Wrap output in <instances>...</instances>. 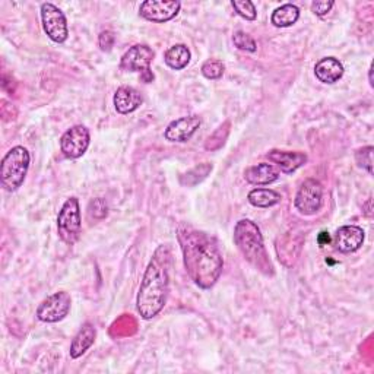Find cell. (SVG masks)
<instances>
[{
    "label": "cell",
    "mask_w": 374,
    "mask_h": 374,
    "mask_svg": "<svg viewBox=\"0 0 374 374\" xmlns=\"http://www.w3.org/2000/svg\"><path fill=\"white\" fill-rule=\"evenodd\" d=\"M107 212H109V208H107V203L104 199H95L90 203V215L93 218L101 220L107 217Z\"/></svg>",
    "instance_id": "cell-28"
},
{
    "label": "cell",
    "mask_w": 374,
    "mask_h": 374,
    "mask_svg": "<svg viewBox=\"0 0 374 374\" xmlns=\"http://www.w3.org/2000/svg\"><path fill=\"white\" fill-rule=\"evenodd\" d=\"M190 50L185 44H175L167 50L164 60L168 67L174 70H182L190 63Z\"/></svg>",
    "instance_id": "cell-20"
},
{
    "label": "cell",
    "mask_w": 374,
    "mask_h": 374,
    "mask_svg": "<svg viewBox=\"0 0 374 374\" xmlns=\"http://www.w3.org/2000/svg\"><path fill=\"white\" fill-rule=\"evenodd\" d=\"M266 156H268L271 163L276 164L281 168V171L285 174H291L307 163V155L305 152H290V151L274 149V151H269Z\"/></svg>",
    "instance_id": "cell-14"
},
{
    "label": "cell",
    "mask_w": 374,
    "mask_h": 374,
    "mask_svg": "<svg viewBox=\"0 0 374 374\" xmlns=\"http://www.w3.org/2000/svg\"><path fill=\"white\" fill-rule=\"evenodd\" d=\"M211 171H212V164L203 163V164H201L198 167L192 168L186 174H183L180 177V183L183 186H196V185H199L201 182H203L206 177L209 175Z\"/></svg>",
    "instance_id": "cell-22"
},
{
    "label": "cell",
    "mask_w": 374,
    "mask_h": 374,
    "mask_svg": "<svg viewBox=\"0 0 374 374\" xmlns=\"http://www.w3.org/2000/svg\"><path fill=\"white\" fill-rule=\"evenodd\" d=\"M72 306V298L65 291L47 297L37 309V317L46 323H58L63 320Z\"/></svg>",
    "instance_id": "cell-8"
},
{
    "label": "cell",
    "mask_w": 374,
    "mask_h": 374,
    "mask_svg": "<svg viewBox=\"0 0 374 374\" xmlns=\"http://www.w3.org/2000/svg\"><path fill=\"white\" fill-rule=\"evenodd\" d=\"M314 75L320 82L335 84L344 76V66L335 58H323L316 63Z\"/></svg>",
    "instance_id": "cell-16"
},
{
    "label": "cell",
    "mask_w": 374,
    "mask_h": 374,
    "mask_svg": "<svg viewBox=\"0 0 374 374\" xmlns=\"http://www.w3.org/2000/svg\"><path fill=\"white\" fill-rule=\"evenodd\" d=\"M182 4L177 0H147L140 5L139 13L147 21L163 24L171 21L180 12Z\"/></svg>",
    "instance_id": "cell-11"
},
{
    "label": "cell",
    "mask_w": 374,
    "mask_h": 374,
    "mask_svg": "<svg viewBox=\"0 0 374 374\" xmlns=\"http://www.w3.org/2000/svg\"><path fill=\"white\" fill-rule=\"evenodd\" d=\"M298 18H300V9L293 4H287L274 11L271 21L276 28H287L294 25L298 21Z\"/></svg>",
    "instance_id": "cell-19"
},
{
    "label": "cell",
    "mask_w": 374,
    "mask_h": 374,
    "mask_svg": "<svg viewBox=\"0 0 374 374\" xmlns=\"http://www.w3.org/2000/svg\"><path fill=\"white\" fill-rule=\"evenodd\" d=\"M202 75L206 79H220L224 75V65L220 60H208L202 66Z\"/></svg>",
    "instance_id": "cell-27"
},
{
    "label": "cell",
    "mask_w": 374,
    "mask_h": 374,
    "mask_svg": "<svg viewBox=\"0 0 374 374\" xmlns=\"http://www.w3.org/2000/svg\"><path fill=\"white\" fill-rule=\"evenodd\" d=\"M154 51L145 44H136L124 53L120 67L126 72H139L144 82L149 84L154 81V74L151 72V63L154 60Z\"/></svg>",
    "instance_id": "cell-6"
},
{
    "label": "cell",
    "mask_w": 374,
    "mask_h": 374,
    "mask_svg": "<svg viewBox=\"0 0 374 374\" xmlns=\"http://www.w3.org/2000/svg\"><path fill=\"white\" fill-rule=\"evenodd\" d=\"M113 102L117 113L129 114L139 109L140 104L144 102V98L133 86H120L114 94Z\"/></svg>",
    "instance_id": "cell-15"
},
{
    "label": "cell",
    "mask_w": 374,
    "mask_h": 374,
    "mask_svg": "<svg viewBox=\"0 0 374 374\" xmlns=\"http://www.w3.org/2000/svg\"><path fill=\"white\" fill-rule=\"evenodd\" d=\"M366 239L364 229L359 225H344L336 231L335 234V247L341 253L357 252L363 246Z\"/></svg>",
    "instance_id": "cell-12"
},
{
    "label": "cell",
    "mask_w": 374,
    "mask_h": 374,
    "mask_svg": "<svg viewBox=\"0 0 374 374\" xmlns=\"http://www.w3.org/2000/svg\"><path fill=\"white\" fill-rule=\"evenodd\" d=\"M90 131L82 126V124H76V126L67 129L63 133L60 139V149L66 158L76 159L86 152L88 147H90Z\"/></svg>",
    "instance_id": "cell-10"
},
{
    "label": "cell",
    "mask_w": 374,
    "mask_h": 374,
    "mask_svg": "<svg viewBox=\"0 0 374 374\" xmlns=\"http://www.w3.org/2000/svg\"><path fill=\"white\" fill-rule=\"evenodd\" d=\"M231 6H233L234 11L241 18H244V20H247V21L256 20V16H258L256 6L253 2H251V0H233V2H231Z\"/></svg>",
    "instance_id": "cell-23"
},
{
    "label": "cell",
    "mask_w": 374,
    "mask_h": 374,
    "mask_svg": "<svg viewBox=\"0 0 374 374\" xmlns=\"http://www.w3.org/2000/svg\"><path fill=\"white\" fill-rule=\"evenodd\" d=\"M329 241H330V237H329L328 233H325V231H323V233H320V236H319V243H320V246H325V244H328Z\"/></svg>",
    "instance_id": "cell-31"
},
{
    "label": "cell",
    "mask_w": 374,
    "mask_h": 374,
    "mask_svg": "<svg viewBox=\"0 0 374 374\" xmlns=\"http://www.w3.org/2000/svg\"><path fill=\"white\" fill-rule=\"evenodd\" d=\"M82 229L81 206L78 198H69L58 215V233L59 237L69 246H74Z\"/></svg>",
    "instance_id": "cell-5"
},
{
    "label": "cell",
    "mask_w": 374,
    "mask_h": 374,
    "mask_svg": "<svg viewBox=\"0 0 374 374\" xmlns=\"http://www.w3.org/2000/svg\"><path fill=\"white\" fill-rule=\"evenodd\" d=\"M170 248L166 244L158 246L147 266L136 298V309L142 319L151 320L164 309L170 291Z\"/></svg>",
    "instance_id": "cell-2"
},
{
    "label": "cell",
    "mask_w": 374,
    "mask_h": 374,
    "mask_svg": "<svg viewBox=\"0 0 374 374\" xmlns=\"http://www.w3.org/2000/svg\"><path fill=\"white\" fill-rule=\"evenodd\" d=\"M177 239L190 279L203 290L212 288L224 268V259L217 241L186 222L177 228Z\"/></svg>",
    "instance_id": "cell-1"
},
{
    "label": "cell",
    "mask_w": 374,
    "mask_h": 374,
    "mask_svg": "<svg viewBox=\"0 0 374 374\" xmlns=\"http://www.w3.org/2000/svg\"><path fill=\"white\" fill-rule=\"evenodd\" d=\"M366 206H367V209H368V211H366V215L371 218V217H373V208H371V199H368V201H367V203H366Z\"/></svg>",
    "instance_id": "cell-32"
},
{
    "label": "cell",
    "mask_w": 374,
    "mask_h": 374,
    "mask_svg": "<svg viewBox=\"0 0 374 374\" xmlns=\"http://www.w3.org/2000/svg\"><path fill=\"white\" fill-rule=\"evenodd\" d=\"M100 47L102 51H110L113 44H114V35L112 31H102L100 34V39H98Z\"/></svg>",
    "instance_id": "cell-30"
},
{
    "label": "cell",
    "mask_w": 374,
    "mask_h": 374,
    "mask_svg": "<svg viewBox=\"0 0 374 374\" xmlns=\"http://www.w3.org/2000/svg\"><path fill=\"white\" fill-rule=\"evenodd\" d=\"M373 147H364L355 154V161H357L359 167L367 170V173L373 174Z\"/></svg>",
    "instance_id": "cell-26"
},
{
    "label": "cell",
    "mask_w": 374,
    "mask_h": 374,
    "mask_svg": "<svg viewBox=\"0 0 374 374\" xmlns=\"http://www.w3.org/2000/svg\"><path fill=\"white\" fill-rule=\"evenodd\" d=\"M333 5L335 4L332 2V0H325V2H313L312 4V11L317 16H325V15H328L330 12Z\"/></svg>",
    "instance_id": "cell-29"
},
{
    "label": "cell",
    "mask_w": 374,
    "mask_h": 374,
    "mask_svg": "<svg viewBox=\"0 0 374 374\" xmlns=\"http://www.w3.org/2000/svg\"><path fill=\"white\" fill-rule=\"evenodd\" d=\"M199 126H201V119L198 116L182 117L168 124L164 132V136L170 142H179V144H183V142L192 139V136L199 129Z\"/></svg>",
    "instance_id": "cell-13"
},
{
    "label": "cell",
    "mask_w": 374,
    "mask_h": 374,
    "mask_svg": "<svg viewBox=\"0 0 374 374\" xmlns=\"http://www.w3.org/2000/svg\"><path fill=\"white\" fill-rule=\"evenodd\" d=\"M247 199L256 208H271L282 201V196L272 189H255L248 193Z\"/></svg>",
    "instance_id": "cell-21"
},
{
    "label": "cell",
    "mask_w": 374,
    "mask_h": 374,
    "mask_svg": "<svg viewBox=\"0 0 374 374\" xmlns=\"http://www.w3.org/2000/svg\"><path fill=\"white\" fill-rule=\"evenodd\" d=\"M229 123H225L224 126H221L215 133H213L212 136L208 138V142H206V149H211V151H215V149H220L222 145H224V142L229 133Z\"/></svg>",
    "instance_id": "cell-24"
},
{
    "label": "cell",
    "mask_w": 374,
    "mask_h": 374,
    "mask_svg": "<svg viewBox=\"0 0 374 374\" xmlns=\"http://www.w3.org/2000/svg\"><path fill=\"white\" fill-rule=\"evenodd\" d=\"M234 243L243 258L266 276L274 275V266L263 243L260 228L252 220H240L234 228Z\"/></svg>",
    "instance_id": "cell-3"
},
{
    "label": "cell",
    "mask_w": 374,
    "mask_h": 374,
    "mask_svg": "<svg viewBox=\"0 0 374 374\" xmlns=\"http://www.w3.org/2000/svg\"><path fill=\"white\" fill-rule=\"evenodd\" d=\"M31 156L24 147L12 148L2 159L0 180L6 192H15L22 186L29 168Z\"/></svg>",
    "instance_id": "cell-4"
},
{
    "label": "cell",
    "mask_w": 374,
    "mask_h": 374,
    "mask_svg": "<svg viewBox=\"0 0 374 374\" xmlns=\"http://www.w3.org/2000/svg\"><path fill=\"white\" fill-rule=\"evenodd\" d=\"M368 76H370V85L373 86V66L370 67V72H368Z\"/></svg>",
    "instance_id": "cell-33"
},
{
    "label": "cell",
    "mask_w": 374,
    "mask_h": 374,
    "mask_svg": "<svg viewBox=\"0 0 374 374\" xmlns=\"http://www.w3.org/2000/svg\"><path fill=\"white\" fill-rule=\"evenodd\" d=\"M244 179L255 186H268L279 179V173L275 170L272 164L260 163L256 166L248 167L244 171Z\"/></svg>",
    "instance_id": "cell-17"
},
{
    "label": "cell",
    "mask_w": 374,
    "mask_h": 374,
    "mask_svg": "<svg viewBox=\"0 0 374 374\" xmlns=\"http://www.w3.org/2000/svg\"><path fill=\"white\" fill-rule=\"evenodd\" d=\"M41 21L43 28L48 39L55 43H65L67 40L69 29L65 13L53 4L41 5Z\"/></svg>",
    "instance_id": "cell-9"
},
{
    "label": "cell",
    "mask_w": 374,
    "mask_h": 374,
    "mask_svg": "<svg viewBox=\"0 0 374 374\" xmlns=\"http://www.w3.org/2000/svg\"><path fill=\"white\" fill-rule=\"evenodd\" d=\"M95 336H97V330L94 328V325L91 323H85L81 330L76 333V336L74 338L72 345H70V357L74 360L82 357V355L90 349L95 341Z\"/></svg>",
    "instance_id": "cell-18"
},
{
    "label": "cell",
    "mask_w": 374,
    "mask_h": 374,
    "mask_svg": "<svg viewBox=\"0 0 374 374\" xmlns=\"http://www.w3.org/2000/svg\"><path fill=\"white\" fill-rule=\"evenodd\" d=\"M295 209L301 215H314L323 205V186L316 179H307L295 194Z\"/></svg>",
    "instance_id": "cell-7"
},
{
    "label": "cell",
    "mask_w": 374,
    "mask_h": 374,
    "mask_svg": "<svg viewBox=\"0 0 374 374\" xmlns=\"http://www.w3.org/2000/svg\"><path fill=\"white\" fill-rule=\"evenodd\" d=\"M233 41H234V46L240 50H244V51H251V53H255L258 50V44L256 41L251 37V35L246 34L244 31H237L234 32V37H233Z\"/></svg>",
    "instance_id": "cell-25"
}]
</instances>
